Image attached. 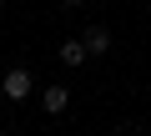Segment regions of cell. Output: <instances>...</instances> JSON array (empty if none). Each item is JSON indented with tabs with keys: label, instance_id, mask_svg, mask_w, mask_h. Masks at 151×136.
Segmentation results:
<instances>
[{
	"label": "cell",
	"instance_id": "cell-1",
	"mask_svg": "<svg viewBox=\"0 0 151 136\" xmlns=\"http://www.w3.org/2000/svg\"><path fill=\"white\" fill-rule=\"evenodd\" d=\"M30 86H35V81H30V71H25V65L5 71V81H0V91H5L10 101H25V96H30Z\"/></svg>",
	"mask_w": 151,
	"mask_h": 136
},
{
	"label": "cell",
	"instance_id": "cell-6",
	"mask_svg": "<svg viewBox=\"0 0 151 136\" xmlns=\"http://www.w3.org/2000/svg\"><path fill=\"white\" fill-rule=\"evenodd\" d=\"M0 5H5V0H0Z\"/></svg>",
	"mask_w": 151,
	"mask_h": 136
},
{
	"label": "cell",
	"instance_id": "cell-5",
	"mask_svg": "<svg viewBox=\"0 0 151 136\" xmlns=\"http://www.w3.org/2000/svg\"><path fill=\"white\" fill-rule=\"evenodd\" d=\"M65 5H81V0H65Z\"/></svg>",
	"mask_w": 151,
	"mask_h": 136
},
{
	"label": "cell",
	"instance_id": "cell-2",
	"mask_svg": "<svg viewBox=\"0 0 151 136\" xmlns=\"http://www.w3.org/2000/svg\"><path fill=\"white\" fill-rule=\"evenodd\" d=\"M40 106H45L50 116H60V111L70 106V91H65V86H45V91H40Z\"/></svg>",
	"mask_w": 151,
	"mask_h": 136
},
{
	"label": "cell",
	"instance_id": "cell-3",
	"mask_svg": "<svg viewBox=\"0 0 151 136\" xmlns=\"http://www.w3.org/2000/svg\"><path fill=\"white\" fill-rule=\"evenodd\" d=\"M81 40H86V50H91V55H106V50H111V30H106V25H91Z\"/></svg>",
	"mask_w": 151,
	"mask_h": 136
},
{
	"label": "cell",
	"instance_id": "cell-4",
	"mask_svg": "<svg viewBox=\"0 0 151 136\" xmlns=\"http://www.w3.org/2000/svg\"><path fill=\"white\" fill-rule=\"evenodd\" d=\"M86 55H91V50H86V40H65V45H60V65H81Z\"/></svg>",
	"mask_w": 151,
	"mask_h": 136
}]
</instances>
